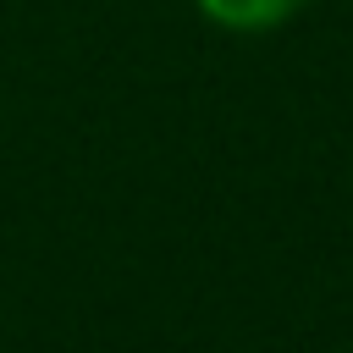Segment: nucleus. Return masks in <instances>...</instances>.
I'll return each mask as SVG.
<instances>
[{
	"label": "nucleus",
	"instance_id": "1",
	"mask_svg": "<svg viewBox=\"0 0 353 353\" xmlns=\"http://www.w3.org/2000/svg\"><path fill=\"white\" fill-rule=\"evenodd\" d=\"M210 22H221V28H232V33H265V28H276V22H287L298 6H309V0H193Z\"/></svg>",
	"mask_w": 353,
	"mask_h": 353
}]
</instances>
